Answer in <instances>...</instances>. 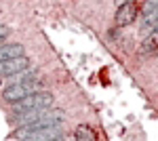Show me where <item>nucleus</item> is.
I'll list each match as a JSON object with an SVG mask.
<instances>
[{"instance_id": "obj_7", "label": "nucleus", "mask_w": 158, "mask_h": 141, "mask_svg": "<svg viewBox=\"0 0 158 141\" xmlns=\"http://www.w3.org/2000/svg\"><path fill=\"white\" fill-rule=\"evenodd\" d=\"M74 141H97V133L89 124H78L74 131Z\"/></svg>"}, {"instance_id": "obj_5", "label": "nucleus", "mask_w": 158, "mask_h": 141, "mask_svg": "<svg viewBox=\"0 0 158 141\" xmlns=\"http://www.w3.org/2000/svg\"><path fill=\"white\" fill-rule=\"evenodd\" d=\"M114 19H116V25H118V27H122V25H131L135 19H137V6H135L131 0L124 2V4H120V6L116 9Z\"/></svg>"}, {"instance_id": "obj_13", "label": "nucleus", "mask_w": 158, "mask_h": 141, "mask_svg": "<svg viewBox=\"0 0 158 141\" xmlns=\"http://www.w3.org/2000/svg\"><path fill=\"white\" fill-rule=\"evenodd\" d=\"M116 34H118V30H110V32H108V38H110V40H114V38H116Z\"/></svg>"}, {"instance_id": "obj_1", "label": "nucleus", "mask_w": 158, "mask_h": 141, "mask_svg": "<svg viewBox=\"0 0 158 141\" xmlns=\"http://www.w3.org/2000/svg\"><path fill=\"white\" fill-rule=\"evenodd\" d=\"M53 103H55V97L49 91H38V93L23 97L17 103H11V106H13V114L17 116V114H25V112H32V110H51Z\"/></svg>"}, {"instance_id": "obj_10", "label": "nucleus", "mask_w": 158, "mask_h": 141, "mask_svg": "<svg viewBox=\"0 0 158 141\" xmlns=\"http://www.w3.org/2000/svg\"><path fill=\"white\" fill-rule=\"evenodd\" d=\"M34 78H36V70H32V68H25L23 72H19V74H15V76H13V84L25 82V80H34Z\"/></svg>"}, {"instance_id": "obj_3", "label": "nucleus", "mask_w": 158, "mask_h": 141, "mask_svg": "<svg viewBox=\"0 0 158 141\" xmlns=\"http://www.w3.org/2000/svg\"><path fill=\"white\" fill-rule=\"evenodd\" d=\"M17 137L21 141H55L63 137V129L61 124L47 126V129H21L17 133Z\"/></svg>"}, {"instance_id": "obj_4", "label": "nucleus", "mask_w": 158, "mask_h": 141, "mask_svg": "<svg viewBox=\"0 0 158 141\" xmlns=\"http://www.w3.org/2000/svg\"><path fill=\"white\" fill-rule=\"evenodd\" d=\"M25 68H30L27 55L15 57V59H4V61H0V78H2V76H15V74L23 72Z\"/></svg>"}, {"instance_id": "obj_11", "label": "nucleus", "mask_w": 158, "mask_h": 141, "mask_svg": "<svg viewBox=\"0 0 158 141\" xmlns=\"http://www.w3.org/2000/svg\"><path fill=\"white\" fill-rule=\"evenodd\" d=\"M156 6H158V0H146V4H143V6H141V13H143V15H146V13L154 11V9H156Z\"/></svg>"}, {"instance_id": "obj_8", "label": "nucleus", "mask_w": 158, "mask_h": 141, "mask_svg": "<svg viewBox=\"0 0 158 141\" xmlns=\"http://www.w3.org/2000/svg\"><path fill=\"white\" fill-rule=\"evenodd\" d=\"M158 27V6L154 11H150L143 15V19H141V32L143 34H150V32H154Z\"/></svg>"}, {"instance_id": "obj_12", "label": "nucleus", "mask_w": 158, "mask_h": 141, "mask_svg": "<svg viewBox=\"0 0 158 141\" xmlns=\"http://www.w3.org/2000/svg\"><path fill=\"white\" fill-rule=\"evenodd\" d=\"M6 36H9V27H6V25H0V42H2Z\"/></svg>"}, {"instance_id": "obj_15", "label": "nucleus", "mask_w": 158, "mask_h": 141, "mask_svg": "<svg viewBox=\"0 0 158 141\" xmlns=\"http://www.w3.org/2000/svg\"><path fill=\"white\" fill-rule=\"evenodd\" d=\"M0 47H2V44H0Z\"/></svg>"}, {"instance_id": "obj_14", "label": "nucleus", "mask_w": 158, "mask_h": 141, "mask_svg": "<svg viewBox=\"0 0 158 141\" xmlns=\"http://www.w3.org/2000/svg\"><path fill=\"white\" fill-rule=\"evenodd\" d=\"M0 84H2V78H0Z\"/></svg>"}, {"instance_id": "obj_2", "label": "nucleus", "mask_w": 158, "mask_h": 141, "mask_svg": "<svg viewBox=\"0 0 158 141\" xmlns=\"http://www.w3.org/2000/svg\"><path fill=\"white\" fill-rule=\"evenodd\" d=\"M42 89V82L34 78V80H25V82H17V84H9L6 89H4V99L9 101V103H17V101H21L23 97L32 93H38Z\"/></svg>"}, {"instance_id": "obj_9", "label": "nucleus", "mask_w": 158, "mask_h": 141, "mask_svg": "<svg viewBox=\"0 0 158 141\" xmlns=\"http://www.w3.org/2000/svg\"><path fill=\"white\" fill-rule=\"evenodd\" d=\"M154 51H158V30L150 32V36L143 40V44L139 48L141 55H150V53H154Z\"/></svg>"}, {"instance_id": "obj_6", "label": "nucleus", "mask_w": 158, "mask_h": 141, "mask_svg": "<svg viewBox=\"0 0 158 141\" xmlns=\"http://www.w3.org/2000/svg\"><path fill=\"white\" fill-rule=\"evenodd\" d=\"M25 55V48L23 44H2L0 47V61H4V59H15V57H23Z\"/></svg>"}]
</instances>
